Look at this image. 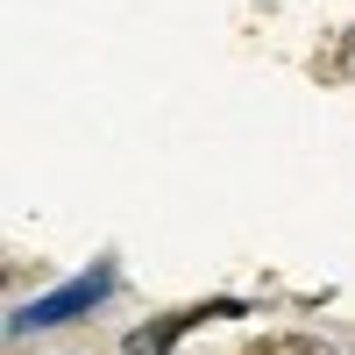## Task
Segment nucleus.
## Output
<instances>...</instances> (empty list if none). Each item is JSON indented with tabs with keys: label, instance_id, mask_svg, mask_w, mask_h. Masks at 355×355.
Segmentation results:
<instances>
[{
	"label": "nucleus",
	"instance_id": "nucleus-1",
	"mask_svg": "<svg viewBox=\"0 0 355 355\" xmlns=\"http://www.w3.org/2000/svg\"><path fill=\"white\" fill-rule=\"evenodd\" d=\"M100 291H107V277H78L71 291H57V299H43V306H28V313L15 320V327H28V320H36V327H50V320H71V306H93Z\"/></svg>",
	"mask_w": 355,
	"mask_h": 355
},
{
	"label": "nucleus",
	"instance_id": "nucleus-2",
	"mask_svg": "<svg viewBox=\"0 0 355 355\" xmlns=\"http://www.w3.org/2000/svg\"><path fill=\"white\" fill-rule=\"evenodd\" d=\"M242 355H327V348L306 341V334H263V341H249Z\"/></svg>",
	"mask_w": 355,
	"mask_h": 355
}]
</instances>
